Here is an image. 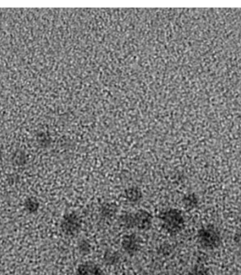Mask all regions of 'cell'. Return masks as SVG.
<instances>
[{"label":"cell","mask_w":241,"mask_h":275,"mask_svg":"<svg viewBox=\"0 0 241 275\" xmlns=\"http://www.w3.org/2000/svg\"><path fill=\"white\" fill-rule=\"evenodd\" d=\"M199 243L205 249L218 248L222 242L220 232L213 225L204 226L197 233Z\"/></svg>","instance_id":"3"},{"label":"cell","mask_w":241,"mask_h":275,"mask_svg":"<svg viewBox=\"0 0 241 275\" xmlns=\"http://www.w3.org/2000/svg\"><path fill=\"white\" fill-rule=\"evenodd\" d=\"M117 208L114 204L111 203H105L101 205L99 209V214L101 218L105 220H110L116 216Z\"/></svg>","instance_id":"8"},{"label":"cell","mask_w":241,"mask_h":275,"mask_svg":"<svg viewBox=\"0 0 241 275\" xmlns=\"http://www.w3.org/2000/svg\"><path fill=\"white\" fill-rule=\"evenodd\" d=\"M183 206L187 210H193L199 205V198L193 193H189L184 195L182 198Z\"/></svg>","instance_id":"10"},{"label":"cell","mask_w":241,"mask_h":275,"mask_svg":"<svg viewBox=\"0 0 241 275\" xmlns=\"http://www.w3.org/2000/svg\"><path fill=\"white\" fill-rule=\"evenodd\" d=\"M121 260V256L118 251L112 249L106 250L103 255V261L107 265L113 266L117 265Z\"/></svg>","instance_id":"9"},{"label":"cell","mask_w":241,"mask_h":275,"mask_svg":"<svg viewBox=\"0 0 241 275\" xmlns=\"http://www.w3.org/2000/svg\"><path fill=\"white\" fill-rule=\"evenodd\" d=\"M234 242L236 244L241 248V231L236 233L234 236Z\"/></svg>","instance_id":"15"},{"label":"cell","mask_w":241,"mask_h":275,"mask_svg":"<svg viewBox=\"0 0 241 275\" xmlns=\"http://www.w3.org/2000/svg\"><path fill=\"white\" fill-rule=\"evenodd\" d=\"M158 217L161 228L171 235L178 234L184 228V216L179 210L168 208L161 211Z\"/></svg>","instance_id":"2"},{"label":"cell","mask_w":241,"mask_h":275,"mask_svg":"<svg viewBox=\"0 0 241 275\" xmlns=\"http://www.w3.org/2000/svg\"><path fill=\"white\" fill-rule=\"evenodd\" d=\"M190 275H210L209 270L203 265H195L191 270Z\"/></svg>","instance_id":"14"},{"label":"cell","mask_w":241,"mask_h":275,"mask_svg":"<svg viewBox=\"0 0 241 275\" xmlns=\"http://www.w3.org/2000/svg\"><path fill=\"white\" fill-rule=\"evenodd\" d=\"M124 196L129 203L137 205L142 201L144 198V193L138 186H130L126 189Z\"/></svg>","instance_id":"6"},{"label":"cell","mask_w":241,"mask_h":275,"mask_svg":"<svg viewBox=\"0 0 241 275\" xmlns=\"http://www.w3.org/2000/svg\"><path fill=\"white\" fill-rule=\"evenodd\" d=\"M121 248L127 255L133 256L142 248V239L136 234L124 236L121 240Z\"/></svg>","instance_id":"5"},{"label":"cell","mask_w":241,"mask_h":275,"mask_svg":"<svg viewBox=\"0 0 241 275\" xmlns=\"http://www.w3.org/2000/svg\"><path fill=\"white\" fill-rule=\"evenodd\" d=\"M121 225L126 229H136L146 231L150 230L153 223V217L148 211L140 210L136 212L123 214L119 219Z\"/></svg>","instance_id":"1"},{"label":"cell","mask_w":241,"mask_h":275,"mask_svg":"<svg viewBox=\"0 0 241 275\" xmlns=\"http://www.w3.org/2000/svg\"><path fill=\"white\" fill-rule=\"evenodd\" d=\"M23 206H24L26 212H29V213H36L38 211L39 208H40V203H39L38 199L34 198V197H31V198H27L25 200Z\"/></svg>","instance_id":"11"},{"label":"cell","mask_w":241,"mask_h":275,"mask_svg":"<svg viewBox=\"0 0 241 275\" xmlns=\"http://www.w3.org/2000/svg\"><path fill=\"white\" fill-rule=\"evenodd\" d=\"M76 275H103V273L97 265L88 262L79 265Z\"/></svg>","instance_id":"7"},{"label":"cell","mask_w":241,"mask_h":275,"mask_svg":"<svg viewBox=\"0 0 241 275\" xmlns=\"http://www.w3.org/2000/svg\"><path fill=\"white\" fill-rule=\"evenodd\" d=\"M77 248L80 254L86 256L91 252L92 246L87 239H82L78 242Z\"/></svg>","instance_id":"13"},{"label":"cell","mask_w":241,"mask_h":275,"mask_svg":"<svg viewBox=\"0 0 241 275\" xmlns=\"http://www.w3.org/2000/svg\"><path fill=\"white\" fill-rule=\"evenodd\" d=\"M26 155L22 150H17L12 156V161L14 165L22 167L26 163Z\"/></svg>","instance_id":"12"},{"label":"cell","mask_w":241,"mask_h":275,"mask_svg":"<svg viewBox=\"0 0 241 275\" xmlns=\"http://www.w3.org/2000/svg\"><path fill=\"white\" fill-rule=\"evenodd\" d=\"M82 225L83 221L80 216L75 212H71L63 216L60 223V228L64 235L74 237L81 231Z\"/></svg>","instance_id":"4"}]
</instances>
